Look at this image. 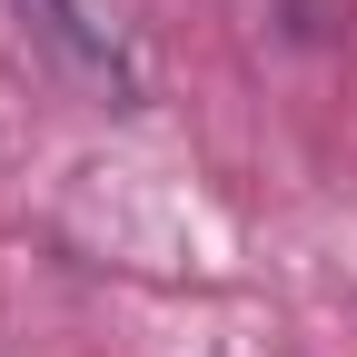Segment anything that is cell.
Instances as JSON below:
<instances>
[{
  "mask_svg": "<svg viewBox=\"0 0 357 357\" xmlns=\"http://www.w3.org/2000/svg\"><path fill=\"white\" fill-rule=\"evenodd\" d=\"M30 30L50 40V60L79 70L89 89H109V100H139V60H129V30L109 0H20Z\"/></svg>",
  "mask_w": 357,
  "mask_h": 357,
  "instance_id": "1",
  "label": "cell"
}]
</instances>
